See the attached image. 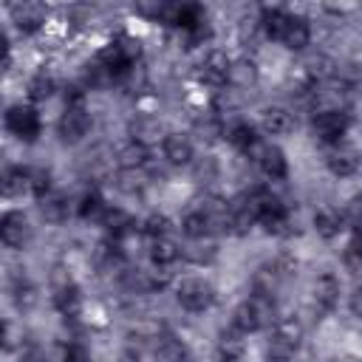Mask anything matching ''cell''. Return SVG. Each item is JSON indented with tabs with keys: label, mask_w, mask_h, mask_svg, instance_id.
Segmentation results:
<instances>
[{
	"label": "cell",
	"mask_w": 362,
	"mask_h": 362,
	"mask_svg": "<svg viewBox=\"0 0 362 362\" xmlns=\"http://www.w3.org/2000/svg\"><path fill=\"white\" fill-rule=\"evenodd\" d=\"M195 133L201 136V139H206V141H215L218 136H223V122H221V116L218 113H201L198 119H195Z\"/></svg>",
	"instance_id": "obj_28"
},
{
	"label": "cell",
	"mask_w": 362,
	"mask_h": 362,
	"mask_svg": "<svg viewBox=\"0 0 362 362\" xmlns=\"http://www.w3.org/2000/svg\"><path fill=\"white\" fill-rule=\"evenodd\" d=\"M45 6L40 0H17L14 3V23L20 31L31 34V31H40L45 25Z\"/></svg>",
	"instance_id": "obj_12"
},
{
	"label": "cell",
	"mask_w": 362,
	"mask_h": 362,
	"mask_svg": "<svg viewBox=\"0 0 362 362\" xmlns=\"http://www.w3.org/2000/svg\"><path fill=\"white\" fill-rule=\"evenodd\" d=\"M40 201H42L40 204V212H42V218L48 223H62L68 218V212H71V201L65 195H59V192H48Z\"/></svg>",
	"instance_id": "obj_24"
},
{
	"label": "cell",
	"mask_w": 362,
	"mask_h": 362,
	"mask_svg": "<svg viewBox=\"0 0 362 362\" xmlns=\"http://www.w3.org/2000/svg\"><path fill=\"white\" fill-rule=\"evenodd\" d=\"M141 187H144L141 167H122V175H119V189H124V192H139Z\"/></svg>",
	"instance_id": "obj_34"
},
{
	"label": "cell",
	"mask_w": 362,
	"mask_h": 362,
	"mask_svg": "<svg viewBox=\"0 0 362 362\" xmlns=\"http://www.w3.org/2000/svg\"><path fill=\"white\" fill-rule=\"evenodd\" d=\"M130 139L133 141H141V144H153V141L164 139L161 122L156 116H136L133 124H130Z\"/></svg>",
	"instance_id": "obj_22"
},
{
	"label": "cell",
	"mask_w": 362,
	"mask_h": 362,
	"mask_svg": "<svg viewBox=\"0 0 362 362\" xmlns=\"http://www.w3.org/2000/svg\"><path fill=\"white\" fill-rule=\"evenodd\" d=\"M348 308H351L354 317H362V286H356L354 294L348 297Z\"/></svg>",
	"instance_id": "obj_38"
},
{
	"label": "cell",
	"mask_w": 362,
	"mask_h": 362,
	"mask_svg": "<svg viewBox=\"0 0 362 362\" xmlns=\"http://www.w3.org/2000/svg\"><path fill=\"white\" fill-rule=\"evenodd\" d=\"M260 130H263L266 136H286V133H291V130H294V116H291V110L277 107V105L263 107V110H260Z\"/></svg>",
	"instance_id": "obj_14"
},
{
	"label": "cell",
	"mask_w": 362,
	"mask_h": 362,
	"mask_svg": "<svg viewBox=\"0 0 362 362\" xmlns=\"http://www.w3.org/2000/svg\"><path fill=\"white\" fill-rule=\"evenodd\" d=\"M48 192H51V175H48V170L34 167V170H31V195L42 198V195H48Z\"/></svg>",
	"instance_id": "obj_35"
},
{
	"label": "cell",
	"mask_w": 362,
	"mask_h": 362,
	"mask_svg": "<svg viewBox=\"0 0 362 362\" xmlns=\"http://www.w3.org/2000/svg\"><path fill=\"white\" fill-rule=\"evenodd\" d=\"M342 263L354 272H362V235H354L342 249Z\"/></svg>",
	"instance_id": "obj_33"
},
{
	"label": "cell",
	"mask_w": 362,
	"mask_h": 362,
	"mask_svg": "<svg viewBox=\"0 0 362 362\" xmlns=\"http://www.w3.org/2000/svg\"><path fill=\"white\" fill-rule=\"evenodd\" d=\"M311 42V28L303 17H294L288 14V23L283 28V37H280V45H286L288 51H303L305 45Z\"/></svg>",
	"instance_id": "obj_18"
},
{
	"label": "cell",
	"mask_w": 362,
	"mask_h": 362,
	"mask_svg": "<svg viewBox=\"0 0 362 362\" xmlns=\"http://www.w3.org/2000/svg\"><path fill=\"white\" fill-rule=\"evenodd\" d=\"M255 76H257V71H255V62H249V59H240V62H232L229 65V82L238 85V88L252 85Z\"/></svg>",
	"instance_id": "obj_31"
},
{
	"label": "cell",
	"mask_w": 362,
	"mask_h": 362,
	"mask_svg": "<svg viewBox=\"0 0 362 362\" xmlns=\"http://www.w3.org/2000/svg\"><path fill=\"white\" fill-rule=\"evenodd\" d=\"M99 221H102V226H105V232H107L110 238H122V240L136 229V221H133L124 209H119V206H107Z\"/></svg>",
	"instance_id": "obj_19"
},
{
	"label": "cell",
	"mask_w": 362,
	"mask_h": 362,
	"mask_svg": "<svg viewBox=\"0 0 362 362\" xmlns=\"http://www.w3.org/2000/svg\"><path fill=\"white\" fill-rule=\"evenodd\" d=\"M311 300H314L317 308L331 311L337 305V300H339V280L334 274H320L314 280V286H311Z\"/></svg>",
	"instance_id": "obj_16"
},
{
	"label": "cell",
	"mask_w": 362,
	"mask_h": 362,
	"mask_svg": "<svg viewBox=\"0 0 362 362\" xmlns=\"http://www.w3.org/2000/svg\"><path fill=\"white\" fill-rule=\"evenodd\" d=\"M31 235V226L25 221L23 212H6L3 221H0V238L8 249H23V243L28 240Z\"/></svg>",
	"instance_id": "obj_11"
},
{
	"label": "cell",
	"mask_w": 362,
	"mask_h": 362,
	"mask_svg": "<svg viewBox=\"0 0 362 362\" xmlns=\"http://www.w3.org/2000/svg\"><path fill=\"white\" fill-rule=\"evenodd\" d=\"M141 229H144L147 238H158V235H167L170 232V221L164 215H150V218H144Z\"/></svg>",
	"instance_id": "obj_36"
},
{
	"label": "cell",
	"mask_w": 362,
	"mask_h": 362,
	"mask_svg": "<svg viewBox=\"0 0 362 362\" xmlns=\"http://www.w3.org/2000/svg\"><path fill=\"white\" fill-rule=\"evenodd\" d=\"M107 206H105V201H102V195L96 192V189H88L79 201H76V215L82 218V221H93V218H102V212H105Z\"/></svg>",
	"instance_id": "obj_27"
},
{
	"label": "cell",
	"mask_w": 362,
	"mask_h": 362,
	"mask_svg": "<svg viewBox=\"0 0 362 362\" xmlns=\"http://www.w3.org/2000/svg\"><path fill=\"white\" fill-rule=\"evenodd\" d=\"M175 300H178L181 308L198 314V311H206V308L212 305L215 291H212V286H209L206 280H201V277H187V280H181V283L175 286Z\"/></svg>",
	"instance_id": "obj_5"
},
{
	"label": "cell",
	"mask_w": 362,
	"mask_h": 362,
	"mask_svg": "<svg viewBox=\"0 0 362 362\" xmlns=\"http://www.w3.org/2000/svg\"><path fill=\"white\" fill-rule=\"evenodd\" d=\"M161 150H164V158L173 167H184V164H189L195 158V147L184 133H167L161 139Z\"/></svg>",
	"instance_id": "obj_13"
},
{
	"label": "cell",
	"mask_w": 362,
	"mask_h": 362,
	"mask_svg": "<svg viewBox=\"0 0 362 362\" xmlns=\"http://www.w3.org/2000/svg\"><path fill=\"white\" fill-rule=\"evenodd\" d=\"M246 158H252V161L257 164V170H260L269 181H283L286 173H288V161H286L283 150L274 147V144H269V141H263V139L255 141V147L246 153Z\"/></svg>",
	"instance_id": "obj_3"
},
{
	"label": "cell",
	"mask_w": 362,
	"mask_h": 362,
	"mask_svg": "<svg viewBox=\"0 0 362 362\" xmlns=\"http://www.w3.org/2000/svg\"><path fill=\"white\" fill-rule=\"evenodd\" d=\"M119 164H122V167H144V164H147V144L130 139V141L119 150Z\"/></svg>",
	"instance_id": "obj_29"
},
{
	"label": "cell",
	"mask_w": 362,
	"mask_h": 362,
	"mask_svg": "<svg viewBox=\"0 0 362 362\" xmlns=\"http://www.w3.org/2000/svg\"><path fill=\"white\" fill-rule=\"evenodd\" d=\"M54 305H57V311H59L65 320L79 317V311H82V294H79V288H76L74 283L57 286V291H54Z\"/></svg>",
	"instance_id": "obj_20"
},
{
	"label": "cell",
	"mask_w": 362,
	"mask_h": 362,
	"mask_svg": "<svg viewBox=\"0 0 362 362\" xmlns=\"http://www.w3.org/2000/svg\"><path fill=\"white\" fill-rule=\"evenodd\" d=\"M62 141H79L88 136L90 130V113L85 110V105H65L59 124H57Z\"/></svg>",
	"instance_id": "obj_8"
},
{
	"label": "cell",
	"mask_w": 362,
	"mask_h": 362,
	"mask_svg": "<svg viewBox=\"0 0 362 362\" xmlns=\"http://www.w3.org/2000/svg\"><path fill=\"white\" fill-rule=\"evenodd\" d=\"M286 23H288V14L283 8H263V14H260V31H263L266 40L280 42Z\"/></svg>",
	"instance_id": "obj_25"
},
{
	"label": "cell",
	"mask_w": 362,
	"mask_h": 362,
	"mask_svg": "<svg viewBox=\"0 0 362 362\" xmlns=\"http://www.w3.org/2000/svg\"><path fill=\"white\" fill-rule=\"evenodd\" d=\"M348 124H351V119L342 107H320L311 116V130L325 144H339L342 136L348 133Z\"/></svg>",
	"instance_id": "obj_2"
},
{
	"label": "cell",
	"mask_w": 362,
	"mask_h": 362,
	"mask_svg": "<svg viewBox=\"0 0 362 362\" xmlns=\"http://www.w3.org/2000/svg\"><path fill=\"white\" fill-rule=\"evenodd\" d=\"M303 342V328L297 320H280L272 331V339H269V351L274 356H291Z\"/></svg>",
	"instance_id": "obj_9"
},
{
	"label": "cell",
	"mask_w": 362,
	"mask_h": 362,
	"mask_svg": "<svg viewBox=\"0 0 362 362\" xmlns=\"http://www.w3.org/2000/svg\"><path fill=\"white\" fill-rule=\"evenodd\" d=\"M158 356H167V359H178V356H184V348H181L178 342H173V339H164V345L158 348Z\"/></svg>",
	"instance_id": "obj_37"
},
{
	"label": "cell",
	"mask_w": 362,
	"mask_h": 362,
	"mask_svg": "<svg viewBox=\"0 0 362 362\" xmlns=\"http://www.w3.org/2000/svg\"><path fill=\"white\" fill-rule=\"evenodd\" d=\"M147 257H150V263H156V266H173V263L181 257V249H178L167 235H158V238H150V243H147Z\"/></svg>",
	"instance_id": "obj_21"
},
{
	"label": "cell",
	"mask_w": 362,
	"mask_h": 362,
	"mask_svg": "<svg viewBox=\"0 0 362 362\" xmlns=\"http://www.w3.org/2000/svg\"><path fill=\"white\" fill-rule=\"evenodd\" d=\"M6 127H8L17 139H23V141H34V139L40 136V130H42L40 113H37L34 107H28V105H14V107H8V113H6Z\"/></svg>",
	"instance_id": "obj_6"
},
{
	"label": "cell",
	"mask_w": 362,
	"mask_h": 362,
	"mask_svg": "<svg viewBox=\"0 0 362 362\" xmlns=\"http://www.w3.org/2000/svg\"><path fill=\"white\" fill-rule=\"evenodd\" d=\"M184 257L192 260V263H198V266H204V263H209L215 257V243H209L206 238H195L192 246L184 249Z\"/></svg>",
	"instance_id": "obj_30"
},
{
	"label": "cell",
	"mask_w": 362,
	"mask_h": 362,
	"mask_svg": "<svg viewBox=\"0 0 362 362\" xmlns=\"http://www.w3.org/2000/svg\"><path fill=\"white\" fill-rule=\"evenodd\" d=\"M215 221H218V218H215L209 209L201 206V209H192V212L184 215V221H181V232H184L189 240H195V238H209Z\"/></svg>",
	"instance_id": "obj_17"
},
{
	"label": "cell",
	"mask_w": 362,
	"mask_h": 362,
	"mask_svg": "<svg viewBox=\"0 0 362 362\" xmlns=\"http://www.w3.org/2000/svg\"><path fill=\"white\" fill-rule=\"evenodd\" d=\"M345 212H339V209H334V206H322V209H317L314 212V229H317V235L320 238H325V240H334L342 229H345Z\"/></svg>",
	"instance_id": "obj_15"
},
{
	"label": "cell",
	"mask_w": 362,
	"mask_h": 362,
	"mask_svg": "<svg viewBox=\"0 0 362 362\" xmlns=\"http://www.w3.org/2000/svg\"><path fill=\"white\" fill-rule=\"evenodd\" d=\"M201 17H204V11L195 0H161L158 14H156L158 23H164L170 28H181V31L195 25Z\"/></svg>",
	"instance_id": "obj_4"
},
{
	"label": "cell",
	"mask_w": 362,
	"mask_h": 362,
	"mask_svg": "<svg viewBox=\"0 0 362 362\" xmlns=\"http://www.w3.org/2000/svg\"><path fill=\"white\" fill-rule=\"evenodd\" d=\"M274 317V305H272V294H260L255 291L252 297H246L238 308H235V317H232V325H238L246 337L266 328Z\"/></svg>",
	"instance_id": "obj_1"
},
{
	"label": "cell",
	"mask_w": 362,
	"mask_h": 362,
	"mask_svg": "<svg viewBox=\"0 0 362 362\" xmlns=\"http://www.w3.org/2000/svg\"><path fill=\"white\" fill-rule=\"evenodd\" d=\"M51 93H54V79H51V76L37 74V76L28 82V99H31V102H45Z\"/></svg>",
	"instance_id": "obj_32"
},
{
	"label": "cell",
	"mask_w": 362,
	"mask_h": 362,
	"mask_svg": "<svg viewBox=\"0 0 362 362\" xmlns=\"http://www.w3.org/2000/svg\"><path fill=\"white\" fill-rule=\"evenodd\" d=\"M223 136H226V141L235 147V150H240L243 156L255 147V141L260 139L257 136V130L249 124V122H235V124H229L226 130H223Z\"/></svg>",
	"instance_id": "obj_23"
},
{
	"label": "cell",
	"mask_w": 362,
	"mask_h": 362,
	"mask_svg": "<svg viewBox=\"0 0 362 362\" xmlns=\"http://www.w3.org/2000/svg\"><path fill=\"white\" fill-rule=\"evenodd\" d=\"M325 167H328V173L337 175V178H351V175L359 170V153H356L354 147H345L342 141H339V144H328Z\"/></svg>",
	"instance_id": "obj_10"
},
{
	"label": "cell",
	"mask_w": 362,
	"mask_h": 362,
	"mask_svg": "<svg viewBox=\"0 0 362 362\" xmlns=\"http://www.w3.org/2000/svg\"><path fill=\"white\" fill-rule=\"evenodd\" d=\"M229 59L223 51H209L204 57V62L195 68V79L204 85V88H223L229 82Z\"/></svg>",
	"instance_id": "obj_7"
},
{
	"label": "cell",
	"mask_w": 362,
	"mask_h": 362,
	"mask_svg": "<svg viewBox=\"0 0 362 362\" xmlns=\"http://www.w3.org/2000/svg\"><path fill=\"white\" fill-rule=\"evenodd\" d=\"M6 195H31V167H11L3 181Z\"/></svg>",
	"instance_id": "obj_26"
}]
</instances>
